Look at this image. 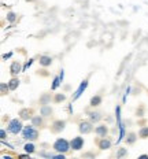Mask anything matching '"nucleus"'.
<instances>
[{"instance_id": "15", "label": "nucleus", "mask_w": 148, "mask_h": 159, "mask_svg": "<svg viewBox=\"0 0 148 159\" xmlns=\"http://www.w3.org/2000/svg\"><path fill=\"white\" fill-rule=\"evenodd\" d=\"M63 99H65V96H58V98H56V102H59V100H63Z\"/></svg>"}, {"instance_id": "9", "label": "nucleus", "mask_w": 148, "mask_h": 159, "mask_svg": "<svg viewBox=\"0 0 148 159\" xmlns=\"http://www.w3.org/2000/svg\"><path fill=\"white\" fill-rule=\"evenodd\" d=\"M18 71H19V65L18 63H14V65L11 66V73H12V74H16Z\"/></svg>"}, {"instance_id": "8", "label": "nucleus", "mask_w": 148, "mask_h": 159, "mask_svg": "<svg viewBox=\"0 0 148 159\" xmlns=\"http://www.w3.org/2000/svg\"><path fill=\"white\" fill-rule=\"evenodd\" d=\"M96 133H97V134H106V133H107L106 126H100V128H97V129H96Z\"/></svg>"}, {"instance_id": "13", "label": "nucleus", "mask_w": 148, "mask_h": 159, "mask_svg": "<svg viewBox=\"0 0 148 159\" xmlns=\"http://www.w3.org/2000/svg\"><path fill=\"white\" fill-rule=\"evenodd\" d=\"M25 148H26V151H28V152H33V151H34V147H33L32 144H28Z\"/></svg>"}, {"instance_id": "11", "label": "nucleus", "mask_w": 148, "mask_h": 159, "mask_svg": "<svg viewBox=\"0 0 148 159\" xmlns=\"http://www.w3.org/2000/svg\"><path fill=\"white\" fill-rule=\"evenodd\" d=\"M16 85H18V81H16V80H11V81H10V88L11 89H15Z\"/></svg>"}, {"instance_id": "1", "label": "nucleus", "mask_w": 148, "mask_h": 159, "mask_svg": "<svg viewBox=\"0 0 148 159\" xmlns=\"http://www.w3.org/2000/svg\"><path fill=\"white\" fill-rule=\"evenodd\" d=\"M54 148L56 151H61V152H66L69 150V144H67V141L66 140H62V139H59V140L55 143L54 145Z\"/></svg>"}, {"instance_id": "2", "label": "nucleus", "mask_w": 148, "mask_h": 159, "mask_svg": "<svg viewBox=\"0 0 148 159\" xmlns=\"http://www.w3.org/2000/svg\"><path fill=\"white\" fill-rule=\"evenodd\" d=\"M8 129H10V132H12V133H18V132L21 130V122H19L18 119H14V121H11Z\"/></svg>"}, {"instance_id": "7", "label": "nucleus", "mask_w": 148, "mask_h": 159, "mask_svg": "<svg viewBox=\"0 0 148 159\" xmlns=\"http://www.w3.org/2000/svg\"><path fill=\"white\" fill-rule=\"evenodd\" d=\"M101 102V98L100 96H96V98H92V100H91V104L92 106H99V103Z\"/></svg>"}, {"instance_id": "10", "label": "nucleus", "mask_w": 148, "mask_h": 159, "mask_svg": "<svg viewBox=\"0 0 148 159\" xmlns=\"http://www.w3.org/2000/svg\"><path fill=\"white\" fill-rule=\"evenodd\" d=\"M108 147H110V141L108 140H103L100 143V148H103V150H106V148H108Z\"/></svg>"}, {"instance_id": "4", "label": "nucleus", "mask_w": 148, "mask_h": 159, "mask_svg": "<svg viewBox=\"0 0 148 159\" xmlns=\"http://www.w3.org/2000/svg\"><path fill=\"white\" fill-rule=\"evenodd\" d=\"M82 144H84V140H82L81 137H75L73 141H71V147L74 148V150H80L82 147Z\"/></svg>"}, {"instance_id": "5", "label": "nucleus", "mask_w": 148, "mask_h": 159, "mask_svg": "<svg viewBox=\"0 0 148 159\" xmlns=\"http://www.w3.org/2000/svg\"><path fill=\"white\" fill-rule=\"evenodd\" d=\"M81 132H84V133H88V132H91L92 130V128H91V125L89 124H87V122H85V124H81Z\"/></svg>"}, {"instance_id": "3", "label": "nucleus", "mask_w": 148, "mask_h": 159, "mask_svg": "<svg viewBox=\"0 0 148 159\" xmlns=\"http://www.w3.org/2000/svg\"><path fill=\"white\" fill-rule=\"evenodd\" d=\"M24 136H25L26 139H32V140H33V139L37 137V132H36L33 128L28 126V128L25 129V132H24Z\"/></svg>"}, {"instance_id": "14", "label": "nucleus", "mask_w": 148, "mask_h": 159, "mask_svg": "<svg viewBox=\"0 0 148 159\" xmlns=\"http://www.w3.org/2000/svg\"><path fill=\"white\" fill-rule=\"evenodd\" d=\"M99 118H100V117H99V114H92V119H96V121H97Z\"/></svg>"}, {"instance_id": "12", "label": "nucleus", "mask_w": 148, "mask_h": 159, "mask_svg": "<svg viewBox=\"0 0 148 159\" xmlns=\"http://www.w3.org/2000/svg\"><path fill=\"white\" fill-rule=\"evenodd\" d=\"M147 136H148V128L143 129V130L140 132V137H147Z\"/></svg>"}, {"instance_id": "6", "label": "nucleus", "mask_w": 148, "mask_h": 159, "mask_svg": "<svg viewBox=\"0 0 148 159\" xmlns=\"http://www.w3.org/2000/svg\"><path fill=\"white\" fill-rule=\"evenodd\" d=\"M40 63H41V65H44V66L51 65V58H47V56H43V58L40 59Z\"/></svg>"}]
</instances>
